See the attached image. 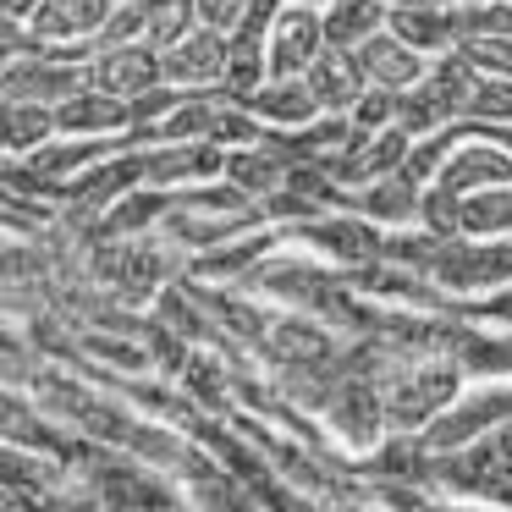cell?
Wrapping results in <instances>:
<instances>
[{
  "label": "cell",
  "mask_w": 512,
  "mask_h": 512,
  "mask_svg": "<svg viewBox=\"0 0 512 512\" xmlns=\"http://www.w3.org/2000/svg\"><path fill=\"white\" fill-rule=\"evenodd\" d=\"M155 78H160V61L149 50H105V61H100L105 94H144V89H155Z\"/></svg>",
  "instance_id": "cell-1"
},
{
  "label": "cell",
  "mask_w": 512,
  "mask_h": 512,
  "mask_svg": "<svg viewBox=\"0 0 512 512\" xmlns=\"http://www.w3.org/2000/svg\"><path fill=\"white\" fill-rule=\"evenodd\" d=\"M226 67V45L221 34H193V39H177L166 56V72L171 78H210V72Z\"/></svg>",
  "instance_id": "cell-2"
},
{
  "label": "cell",
  "mask_w": 512,
  "mask_h": 512,
  "mask_svg": "<svg viewBox=\"0 0 512 512\" xmlns=\"http://www.w3.org/2000/svg\"><path fill=\"white\" fill-rule=\"evenodd\" d=\"M364 67H369V78H375L380 89H402V83L419 78V61H413L408 50H397L391 39H375V45H364Z\"/></svg>",
  "instance_id": "cell-3"
},
{
  "label": "cell",
  "mask_w": 512,
  "mask_h": 512,
  "mask_svg": "<svg viewBox=\"0 0 512 512\" xmlns=\"http://www.w3.org/2000/svg\"><path fill=\"white\" fill-rule=\"evenodd\" d=\"M105 17V0H50L39 6V34H83Z\"/></svg>",
  "instance_id": "cell-4"
},
{
  "label": "cell",
  "mask_w": 512,
  "mask_h": 512,
  "mask_svg": "<svg viewBox=\"0 0 512 512\" xmlns=\"http://www.w3.org/2000/svg\"><path fill=\"white\" fill-rule=\"evenodd\" d=\"M375 23H380L375 0H342V6H336V17H331V45H353V39H364Z\"/></svg>",
  "instance_id": "cell-5"
},
{
  "label": "cell",
  "mask_w": 512,
  "mask_h": 512,
  "mask_svg": "<svg viewBox=\"0 0 512 512\" xmlns=\"http://www.w3.org/2000/svg\"><path fill=\"white\" fill-rule=\"evenodd\" d=\"M144 12H149V34H155L160 45H177V39H188L193 0H144Z\"/></svg>",
  "instance_id": "cell-6"
},
{
  "label": "cell",
  "mask_w": 512,
  "mask_h": 512,
  "mask_svg": "<svg viewBox=\"0 0 512 512\" xmlns=\"http://www.w3.org/2000/svg\"><path fill=\"white\" fill-rule=\"evenodd\" d=\"M309 78H314V94L331 100V105H342V100H353V94H358V78H353V72H342V61H320Z\"/></svg>",
  "instance_id": "cell-7"
},
{
  "label": "cell",
  "mask_w": 512,
  "mask_h": 512,
  "mask_svg": "<svg viewBox=\"0 0 512 512\" xmlns=\"http://www.w3.org/2000/svg\"><path fill=\"white\" fill-rule=\"evenodd\" d=\"M61 122L67 127H111V122H122V105L116 100H72L61 111Z\"/></svg>",
  "instance_id": "cell-8"
}]
</instances>
